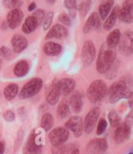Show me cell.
Wrapping results in <instances>:
<instances>
[{
    "label": "cell",
    "mask_w": 133,
    "mask_h": 154,
    "mask_svg": "<svg viewBox=\"0 0 133 154\" xmlns=\"http://www.w3.org/2000/svg\"><path fill=\"white\" fill-rule=\"evenodd\" d=\"M67 29L59 24L54 25L48 31L46 36V40H50V38H64L68 36Z\"/></svg>",
    "instance_id": "2e32d148"
},
{
    "label": "cell",
    "mask_w": 133,
    "mask_h": 154,
    "mask_svg": "<svg viewBox=\"0 0 133 154\" xmlns=\"http://www.w3.org/2000/svg\"><path fill=\"white\" fill-rule=\"evenodd\" d=\"M36 3L35 2H32L29 6H28V8H27V9H28V11H34L35 9H36Z\"/></svg>",
    "instance_id": "b9f144b4"
},
{
    "label": "cell",
    "mask_w": 133,
    "mask_h": 154,
    "mask_svg": "<svg viewBox=\"0 0 133 154\" xmlns=\"http://www.w3.org/2000/svg\"><path fill=\"white\" fill-rule=\"evenodd\" d=\"M5 152V143L0 140V154H3Z\"/></svg>",
    "instance_id": "7bdbcfd3"
},
{
    "label": "cell",
    "mask_w": 133,
    "mask_h": 154,
    "mask_svg": "<svg viewBox=\"0 0 133 154\" xmlns=\"http://www.w3.org/2000/svg\"><path fill=\"white\" fill-rule=\"evenodd\" d=\"M79 0H65L64 4L65 7L69 10V14L72 17L76 16V10L78 8Z\"/></svg>",
    "instance_id": "f546056e"
},
{
    "label": "cell",
    "mask_w": 133,
    "mask_h": 154,
    "mask_svg": "<svg viewBox=\"0 0 133 154\" xmlns=\"http://www.w3.org/2000/svg\"><path fill=\"white\" fill-rule=\"evenodd\" d=\"M129 128L130 127L126 123L120 124L117 127V129L115 131V141H116V143H118V144L122 143L123 141H125L129 138V132H130Z\"/></svg>",
    "instance_id": "e0dca14e"
},
{
    "label": "cell",
    "mask_w": 133,
    "mask_h": 154,
    "mask_svg": "<svg viewBox=\"0 0 133 154\" xmlns=\"http://www.w3.org/2000/svg\"><path fill=\"white\" fill-rule=\"evenodd\" d=\"M23 17H24V14L20 9H18V8L11 9V11H9V13L7 14V26L11 29H16L21 24V22L23 20Z\"/></svg>",
    "instance_id": "8fae6325"
},
{
    "label": "cell",
    "mask_w": 133,
    "mask_h": 154,
    "mask_svg": "<svg viewBox=\"0 0 133 154\" xmlns=\"http://www.w3.org/2000/svg\"><path fill=\"white\" fill-rule=\"evenodd\" d=\"M59 95H60V92L58 88V85L56 84L55 85H52L48 93H47V101L48 104L50 105H56L59 101Z\"/></svg>",
    "instance_id": "44dd1931"
},
{
    "label": "cell",
    "mask_w": 133,
    "mask_h": 154,
    "mask_svg": "<svg viewBox=\"0 0 133 154\" xmlns=\"http://www.w3.org/2000/svg\"><path fill=\"white\" fill-rule=\"evenodd\" d=\"M132 93L123 81L114 83L109 88V102L115 104L122 98H129Z\"/></svg>",
    "instance_id": "7a4b0ae2"
},
{
    "label": "cell",
    "mask_w": 133,
    "mask_h": 154,
    "mask_svg": "<svg viewBox=\"0 0 133 154\" xmlns=\"http://www.w3.org/2000/svg\"><path fill=\"white\" fill-rule=\"evenodd\" d=\"M53 17H54V13L52 11H49L45 15V17L43 19V29L44 30H47L48 29H49V27L52 23V20H53Z\"/></svg>",
    "instance_id": "836d02e7"
},
{
    "label": "cell",
    "mask_w": 133,
    "mask_h": 154,
    "mask_svg": "<svg viewBox=\"0 0 133 154\" xmlns=\"http://www.w3.org/2000/svg\"><path fill=\"white\" fill-rule=\"evenodd\" d=\"M100 114V109L99 107L92 108L86 116L83 123V129L87 134H89L92 132L93 128L96 126V123L98 121V119Z\"/></svg>",
    "instance_id": "52a82bcc"
},
{
    "label": "cell",
    "mask_w": 133,
    "mask_h": 154,
    "mask_svg": "<svg viewBox=\"0 0 133 154\" xmlns=\"http://www.w3.org/2000/svg\"><path fill=\"white\" fill-rule=\"evenodd\" d=\"M47 1L49 3V4H54L56 2V0H47Z\"/></svg>",
    "instance_id": "f6af8a7d"
},
{
    "label": "cell",
    "mask_w": 133,
    "mask_h": 154,
    "mask_svg": "<svg viewBox=\"0 0 133 154\" xmlns=\"http://www.w3.org/2000/svg\"><path fill=\"white\" fill-rule=\"evenodd\" d=\"M119 17L124 23L133 22V0H126L120 8Z\"/></svg>",
    "instance_id": "9c48e42d"
},
{
    "label": "cell",
    "mask_w": 133,
    "mask_h": 154,
    "mask_svg": "<svg viewBox=\"0 0 133 154\" xmlns=\"http://www.w3.org/2000/svg\"><path fill=\"white\" fill-rule=\"evenodd\" d=\"M120 48L124 54L133 53V32L126 31L122 38L120 37Z\"/></svg>",
    "instance_id": "4fadbf2b"
},
{
    "label": "cell",
    "mask_w": 133,
    "mask_h": 154,
    "mask_svg": "<svg viewBox=\"0 0 133 154\" xmlns=\"http://www.w3.org/2000/svg\"><path fill=\"white\" fill-rule=\"evenodd\" d=\"M43 81L40 78H34L27 82L21 91L19 92V98L20 99H27L32 96L39 94V92L42 89Z\"/></svg>",
    "instance_id": "277c9868"
},
{
    "label": "cell",
    "mask_w": 133,
    "mask_h": 154,
    "mask_svg": "<svg viewBox=\"0 0 133 154\" xmlns=\"http://www.w3.org/2000/svg\"><path fill=\"white\" fill-rule=\"evenodd\" d=\"M114 1L113 0H106L104 3H102L100 8H99V15L101 19L107 18L108 15L110 13L112 6H113Z\"/></svg>",
    "instance_id": "484cf974"
},
{
    "label": "cell",
    "mask_w": 133,
    "mask_h": 154,
    "mask_svg": "<svg viewBox=\"0 0 133 154\" xmlns=\"http://www.w3.org/2000/svg\"><path fill=\"white\" fill-rule=\"evenodd\" d=\"M115 60H116V52L114 51V50L109 47H106L105 45H102L98 56L97 64H96L98 72L100 73L107 72L111 68Z\"/></svg>",
    "instance_id": "6da1fadb"
},
{
    "label": "cell",
    "mask_w": 133,
    "mask_h": 154,
    "mask_svg": "<svg viewBox=\"0 0 133 154\" xmlns=\"http://www.w3.org/2000/svg\"><path fill=\"white\" fill-rule=\"evenodd\" d=\"M129 154H133V152H131V153H129Z\"/></svg>",
    "instance_id": "7dc6e473"
},
{
    "label": "cell",
    "mask_w": 133,
    "mask_h": 154,
    "mask_svg": "<svg viewBox=\"0 0 133 154\" xmlns=\"http://www.w3.org/2000/svg\"><path fill=\"white\" fill-rule=\"evenodd\" d=\"M126 124H128L129 127L133 124V112H131L128 117H127V119H126V122H125Z\"/></svg>",
    "instance_id": "60d3db41"
},
{
    "label": "cell",
    "mask_w": 133,
    "mask_h": 154,
    "mask_svg": "<svg viewBox=\"0 0 133 154\" xmlns=\"http://www.w3.org/2000/svg\"><path fill=\"white\" fill-rule=\"evenodd\" d=\"M73 145H60L54 146L51 149L52 154H70V152L74 149Z\"/></svg>",
    "instance_id": "f1b7e54d"
},
{
    "label": "cell",
    "mask_w": 133,
    "mask_h": 154,
    "mask_svg": "<svg viewBox=\"0 0 133 154\" xmlns=\"http://www.w3.org/2000/svg\"><path fill=\"white\" fill-rule=\"evenodd\" d=\"M70 154H80V150H79V149H74L71 152H70Z\"/></svg>",
    "instance_id": "ee69618b"
},
{
    "label": "cell",
    "mask_w": 133,
    "mask_h": 154,
    "mask_svg": "<svg viewBox=\"0 0 133 154\" xmlns=\"http://www.w3.org/2000/svg\"><path fill=\"white\" fill-rule=\"evenodd\" d=\"M0 56L2 58H5V59H11L12 51L7 47L2 46V47H0Z\"/></svg>",
    "instance_id": "d590c367"
},
{
    "label": "cell",
    "mask_w": 133,
    "mask_h": 154,
    "mask_svg": "<svg viewBox=\"0 0 133 154\" xmlns=\"http://www.w3.org/2000/svg\"><path fill=\"white\" fill-rule=\"evenodd\" d=\"M45 11L43 10V9H37V10H36L35 12H34V14H33V17H36V19L37 20V22H39V25L43 21V19H44V17H45Z\"/></svg>",
    "instance_id": "74e56055"
},
{
    "label": "cell",
    "mask_w": 133,
    "mask_h": 154,
    "mask_svg": "<svg viewBox=\"0 0 133 154\" xmlns=\"http://www.w3.org/2000/svg\"><path fill=\"white\" fill-rule=\"evenodd\" d=\"M27 40L22 35L16 34L12 37L11 40V45L13 48V51L16 53H19L23 51L27 47Z\"/></svg>",
    "instance_id": "9a60e30c"
},
{
    "label": "cell",
    "mask_w": 133,
    "mask_h": 154,
    "mask_svg": "<svg viewBox=\"0 0 133 154\" xmlns=\"http://www.w3.org/2000/svg\"><path fill=\"white\" fill-rule=\"evenodd\" d=\"M42 143L39 140L36 132L30 134V136L24 148V154H41Z\"/></svg>",
    "instance_id": "8992f818"
},
{
    "label": "cell",
    "mask_w": 133,
    "mask_h": 154,
    "mask_svg": "<svg viewBox=\"0 0 133 154\" xmlns=\"http://www.w3.org/2000/svg\"><path fill=\"white\" fill-rule=\"evenodd\" d=\"M18 93V85L16 84H9L4 89V96L7 100L14 99Z\"/></svg>",
    "instance_id": "4316f807"
},
{
    "label": "cell",
    "mask_w": 133,
    "mask_h": 154,
    "mask_svg": "<svg viewBox=\"0 0 133 154\" xmlns=\"http://www.w3.org/2000/svg\"><path fill=\"white\" fill-rule=\"evenodd\" d=\"M59 20L62 24H64V25H66V26H70V25H71V18H70V17H69L68 14H66V13H61V14L59 16Z\"/></svg>",
    "instance_id": "8d00e7d4"
},
{
    "label": "cell",
    "mask_w": 133,
    "mask_h": 154,
    "mask_svg": "<svg viewBox=\"0 0 133 154\" xmlns=\"http://www.w3.org/2000/svg\"><path fill=\"white\" fill-rule=\"evenodd\" d=\"M100 17L97 12H94L90 15V17L87 19V21L84 25L83 31L84 33H89L90 31L97 29L100 26Z\"/></svg>",
    "instance_id": "5bb4252c"
},
{
    "label": "cell",
    "mask_w": 133,
    "mask_h": 154,
    "mask_svg": "<svg viewBox=\"0 0 133 154\" xmlns=\"http://www.w3.org/2000/svg\"><path fill=\"white\" fill-rule=\"evenodd\" d=\"M95 55H96V50L95 46L91 41H87L82 48L81 51V58L82 63L85 66H88L92 63L93 60L95 59Z\"/></svg>",
    "instance_id": "ba28073f"
},
{
    "label": "cell",
    "mask_w": 133,
    "mask_h": 154,
    "mask_svg": "<svg viewBox=\"0 0 133 154\" xmlns=\"http://www.w3.org/2000/svg\"><path fill=\"white\" fill-rule=\"evenodd\" d=\"M56 85H58V88H59L60 94H68L74 90V88L76 86V82L70 78H64L56 83Z\"/></svg>",
    "instance_id": "ac0fdd59"
},
{
    "label": "cell",
    "mask_w": 133,
    "mask_h": 154,
    "mask_svg": "<svg viewBox=\"0 0 133 154\" xmlns=\"http://www.w3.org/2000/svg\"><path fill=\"white\" fill-rule=\"evenodd\" d=\"M106 128H107V121L104 119H101L97 127V134L98 135L103 134L106 130Z\"/></svg>",
    "instance_id": "f35d334b"
},
{
    "label": "cell",
    "mask_w": 133,
    "mask_h": 154,
    "mask_svg": "<svg viewBox=\"0 0 133 154\" xmlns=\"http://www.w3.org/2000/svg\"><path fill=\"white\" fill-rule=\"evenodd\" d=\"M119 12H120V7L116 6L115 8L112 9V11L110 12L109 16L107 17L106 20H105V23L103 25V28L106 30H110L112 29V27L115 25L117 18L119 17Z\"/></svg>",
    "instance_id": "ffe728a7"
},
{
    "label": "cell",
    "mask_w": 133,
    "mask_h": 154,
    "mask_svg": "<svg viewBox=\"0 0 133 154\" xmlns=\"http://www.w3.org/2000/svg\"><path fill=\"white\" fill-rule=\"evenodd\" d=\"M62 51L61 45L56 42H47L44 45V52L48 56H56L59 55Z\"/></svg>",
    "instance_id": "cb8c5ba5"
},
{
    "label": "cell",
    "mask_w": 133,
    "mask_h": 154,
    "mask_svg": "<svg viewBox=\"0 0 133 154\" xmlns=\"http://www.w3.org/2000/svg\"><path fill=\"white\" fill-rule=\"evenodd\" d=\"M108 149V143L104 139H94L87 145V150L90 154H103Z\"/></svg>",
    "instance_id": "30bf717a"
},
{
    "label": "cell",
    "mask_w": 133,
    "mask_h": 154,
    "mask_svg": "<svg viewBox=\"0 0 133 154\" xmlns=\"http://www.w3.org/2000/svg\"><path fill=\"white\" fill-rule=\"evenodd\" d=\"M120 37H121V34H120V29H117L112 30V32H110L107 38V46L111 49H114L120 43Z\"/></svg>",
    "instance_id": "7402d4cb"
},
{
    "label": "cell",
    "mask_w": 133,
    "mask_h": 154,
    "mask_svg": "<svg viewBox=\"0 0 133 154\" xmlns=\"http://www.w3.org/2000/svg\"><path fill=\"white\" fill-rule=\"evenodd\" d=\"M29 71V64L27 61H19L14 67V73L17 77L25 76Z\"/></svg>",
    "instance_id": "d4e9b609"
},
{
    "label": "cell",
    "mask_w": 133,
    "mask_h": 154,
    "mask_svg": "<svg viewBox=\"0 0 133 154\" xmlns=\"http://www.w3.org/2000/svg\"><path fill=\"white\" fill-rule=\"evenodd\" d=\"M20 0H3V5L6 8L14 9L19 5Z\"/></svg>",
    "instance_id": "e575fe53"
},
{
    "label": "cell",
    "mask_w": 133,
    "mask_h": 154,
    "mask_svg": "<svg viewBox=\"0 0 133 154\" xmlns=\"http://www.w3.org/2000/svg\"><path fill=\"white\" fill-rule=\"evenodd\" d=\"M6 23L7 22H3L2 23V29H6Z\"/></svg>",
    "instance_id": "bcb514c9"
},
{
    "label": "cell",
    "mask_w": 133,
    "mask_h": 154,
    "mask_svg": "<svg viewBox=\"0 0 133 154\" xmlns=\"http://www.w3.org/2000/svg\"><path fill=\"white\" fill-rule=\"evenodd\" d=\"M37 26H39V22H37L36 17L33 16H30V17H27V19L25 20V22L22 26V30L26 34H30L37 28Z\"/></svg>",
    "instance_id": "603a6c76"
},
{
    "label": "cell",
    "mask_w": 133,
    "mask_h": 154,
    "mask_svg": "<svg viewBox=\"0 0 133 154\" xmlns=\"http://www.w3.org/2000/svg\"><path fill=\"white\" fill-rule=\"evenodd\" d=\"M66 128L71 130L77 138L80 137L83 132V121L79 116L71 117L68 121L66 123Z\"/></svg>",
    "instance_id": "7c38bea8"
},
{
    "label": "cell",
    "mask_w": 133,
    "mask_h": 154,
    "mask_svg": "<svg viewBox=\"0 0 133 154\" xmlns=\"http://www.w3.org/2000/svg\"><path fill=\"white\" fill-rule=\"evenodd\" d=\"M53 125H54V119H53L52 115L50 113L44 114L41 119V128L44 130L48 131L52 128Z\"/></svg>",
    "instance_id": "83f0119b"
},
{
    "label": "cell",
    "mask_w": 133,
    "mask_h": 154,
    "mask_svg": "<svg viewBox=\"0 0 133 154\" xmlns=\"http://www.w3.org/2000/svg\"><path fill=\"white\" fill-rule=\"evenodd\" d=\"M107 94V85L102 80L94 81L87 91V96L90 102L97 103L100 101Z\"/></svg>",
    "instance_id": "3957f363"
},
{
    "label": "cell",
    "mask_w": 133,
    "mask_h": 154,
    "mask_svg": "<svg viewBox=\"0 0 133 154\" xmlns=\"http://www.w3.org/2000/svg\"><path fill=\"white\" fill-rule=\"evenodd\" d=\"M3 118H4V119H5L6 121H7V122H12V121L15 120V114H14V112L11 111V110H7V111H5L4 114H3Z\"/></svg>",
    "instance_id": "ab89813d"
},
{
    "label": "cell",
    "mask_w": 133,
    "mask_h": 154,
    "mask_svg": "<svg viewBox=\"0 0 133 154\" xmlns=\"http://www.w3.org/2000/svg\"><path fill=\"white\" fill-rule=\"evenodd\" d=\"M69 104H70V106L75 113H80L81 108H82V106H83V96H82V94L79 92H76L75 94H73L72 96L70 97Z\"/></svg>",
    "instance_id": "d6986e66"
},
{
    "label": "cell",
    "mask_w": 133,
    "mask_h": 154,
    "mask_svg": "<svg viewBox=\"0 0 133 154\" xmlns=\"http://www.w3.org/2000/svg\"><path fill=\"white\" fill-rule=\"evenodd\" d=\"M108 120L113 128H117L120 124V118L119 117V115L116 111H111L108 114Z\"/></svg>",
    "instance_id": "1f68e13d"
},
{
    "label": "cell",
    "mask_w": 133,
    "mask_h": 154,
    "mask_svg": "<svg viewBox=\"0 0 133 154\" xmlns=\"http://www.w3.org/2000/svg\"><path fill=\"white\" fill-rule=\"evenodd\" d=\"M90 7H91V0H83L81 2V4L80 5L79 10H80V14L82 17H84L88 14Z\"/></svg>",
    "instance_id": "d6a6232c"
},
{
    "label": "cell",
    "mask_w": 133,
    "mask_h": 154,
    "mask_svg": "<svg viewBox=\"0 0 133 154\" xmlns=\"http://www.w3.org/2000/svg\"><path fill=\"white\" fill-rule=\"evenodd\" d=\"M69 137V132L64 128H56L49 133V140L53 146L63 145Z\"/></svg>",
    "instance_id": "5b68a950"
},
{
    "label": "cell",
    "mask_w": 133,
    "mask_h": 154,
    "mask_svg": "<svg viewBox=\"0 0 133 154\" xmlns=\"http://www.w3.org/2000/svg\"><path fill=\"white\" fill-rule=\"evenodd\" d=\"M56 113H58V116H59V119L67 118L68 116V114H69V106H68V105L66 104V103H61L58 106Z\"/></svg>",
    "instance_id": "4dcf8cb0"
}]
</instances>
